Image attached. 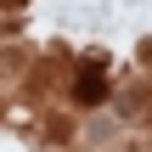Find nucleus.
Instances as JSON below:
<instances>
[{"mask_svg": "<svg viewBox=\"0 0 152 152\" xmlns=\"http://www.w3.org/2000/svg\"><path fill=\"white\" fill-rule=\"evenodd\" d=\"M102 96H107V79H102V68H85V73H79V85H73V102H79V107H96Z\"/></svg>", "mask_w": 152, "mask_h": 152, "instance_id": "nucleus-1", "label": "nucleus"}]
</instances>
